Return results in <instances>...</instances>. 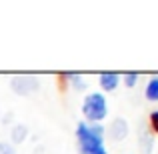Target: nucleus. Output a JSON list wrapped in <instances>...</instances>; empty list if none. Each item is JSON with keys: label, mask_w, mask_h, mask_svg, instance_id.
<instances>
[{"label": "nucleus", "mask_w": 158, "mask_h": 154, "mask_svg": "<svg viewBox=\"0 0 158 154\" xmlns=\"http://www.w3.org/2000/svg\"><path fill=\"white\" fill-rule=\"evenodd\" d=\"M76 140L80 154H108L104 146V126L102 124L78 122Z\"/></svg>", "instance_id": "1"}, {"label": "nucleus", "mask_w": 158, "mask_h": 154, "mask_svg": "<svg viewBox=\"0 0 158 154\" xmlns=\"http://www.w3.org/2000/svg\"><path fill=\"white\" fill-rule=\"evenodd\" d=\"M82 114L88 124H100L108 114V102L102 92H90L86 94L82 102Z\"/></svg>", "instance_id": "2"}, {"label": "nucleus", "mask_w": 158, "mask_h": 154, "mask_svg": "<svg viewBox=\"0 0 158 154\" xmlns=\"http://www.w3.org/2000/svg\"><path fill=\"white\" fill-rule=\"evenodd\" d=\"M10 88L18 96H30L32 92L40 88V80L36 76H30V74H20V76H14L10 80Z\"/></svg>", "instance_id": "3"}, {"label": "nucleus", "mask_w": 158, "mask_h": 154, "mask_svg": "<svg viewBox=\"0 0 158 154\" xmlns=\"http://www.w3.org/2000/svg\"><path fill=\"white\" fill-rule=\"evenodd\" d=\"M108 136L112 140H116V142L124 140L128 136V122L124 118H114L110 122V128H108Z\"/></svg>", "instance_id": "4"}, {"label": "nucleus", "mask_w": 158, "mask_h": 154, "mask_svg": "<svg viewBox=\"0 0 158 154\" xmlns=\"http://www.w3.org/2000/svg\"><path fill=\"white\" fill-rule=\"evenodd\" d=\"M152 146H154L152 134L148 132L146 126L140 124V128H138V148H140V152L142 154H152Z\"/></svg>", "instance_id": "5"}, {"label": "nucleus", "mask_w": 158, "mask_h": 154, "mask_svg": "<svg viewBox=\"0 0 158 154\" xmlns=\"http://www.w3.org/2000/svg\"><path fill=\"white\" fill-rule=\"evenodd\" d=\"M120 84V74L118 72H102L100 74V86L104 92H114Z\"/></svg>", "instance_id": "6"}, {"label": "nucleus", "mask_w": 158, "mask_h": 154, "mask_svg": "<svg viewBox=\"0 0 158 154\" xmlns=\"http://www.w3.org/2000/svg\"><path fill=\"white\" fill-rule=\"evenodd\" d=\"M144 96L150 102H158V76H152L146 82V88H144Z\"/></svg>", "instance_id": "7"}, {"label": "nucleus", "mask_w": 158, "mask_h": 154, "mask_svg": "<svg viewBox=\"0 0 158 154\" xmlns=\"http://www.w3.org/2000/svg\"><path fill=\"white\" fill-rule=\"evenodd\" d=\"M26 136H28V126H24V124H16L10 132V138L14 144H22L26 140Z\"/></svg>", "instance_id": "8"}, {"label": "nucleus", "mask_w": 158, "mask_h": 154, "mask_svg": "<svg viewBox=\"0 0 158 154\" xmlns=\"http://www.w3.org/2000/svg\"><path fill=\"white\" fill-rule=\"evenodd\" d=\"M66 78H70V80H72V86L76 90H86V82H84V78H82V74L68 72V74H66Z\"/></svg>", "instance_id": "9"}, {"label": "nucleus", "mask_w": 158, "mask_h": 154, "mask_svg": "<svg viewBox=\"0 0 158 154\" xmlns=\"http://www.w3.org/2000/svg\"><path fill=\"white\" fill-rule=\"evenodd\" d=\"M138 78H140V74H138V72H126L122 80H124V84H126L128 88H134L136 82H138Z\"/></svg>", "instance_id": "10"}, {"label": "nucleus", "mask_w": 158, "mask_h": 154, "mask_svg": "<svg viewBox=\"0 0 158 154\" xmlns=\"http://www.w3.org/2000/svg\"><path fill=\"white\" fill-rule=\"evenodd\" d=\"M150 128L158 134V110H152L150 112Z\"/></svg>", "instance_id": "11"}, {"label": "nucleus", "mask_w": 158, "mask_h": 154, "mask_svg": "<svg viewBox=\"0 0 158 154\" xmlns=\"http://www.w3.org/2000/svg\"><path fill=\"white\" fill-rule=\"evenodd\" d=\"M0 154H16V150L8 142H0Z\"/></svg>", "instance_id": "12"}]
</instances>
